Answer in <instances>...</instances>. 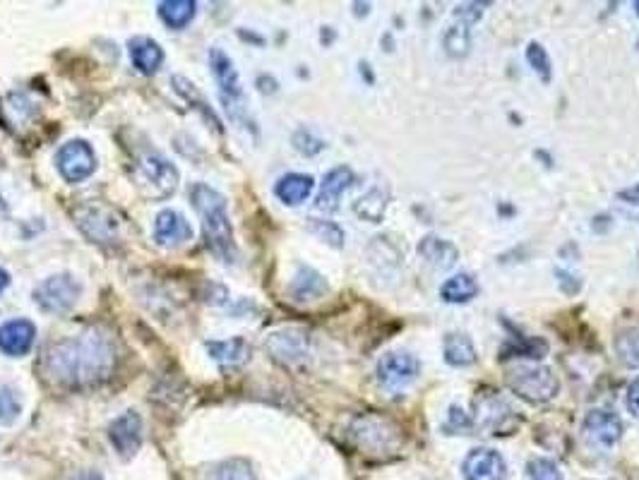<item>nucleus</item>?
I'll list each match as a JSON object with an SVG mask.
<instances>
[{
    "label": "nucleus",
    "instance_id": "obj_25",
    "mask_svg": "<svg viewBox=\"0 0 639 480\" xmlns=\"http://www.w3.org/2000/svg\"><path fill=\"white\" fill-rule=\"evenodd\" d=\"M205 348L209 358L217 360V363L222 365H229V368L246 363V360L250 358V346L243 336H234V339H226V341H207Z\"/></svg>",
    "mask_w": 639,
    "mask_h": 480
},
{
    "label": "nucleus",
    "instance_id": "obj_22",
    "mask_svg": "<svg viewBox=\"0 0 639 480\" xmlns=\"http://www.w3.org/2000/svg\"><path fill=\"white\" fill-rule=\"evenodd\" d=\"M476 408H479V413H476V420L474 423L483 425V428H491L495 430L493 435H505L503 430H507V420L512 418V408L505 404L503 399H498V396H486V399H476Z\"/></svg>",
    "mask_w": 639,
    "mask_h": 480
},
{
    "label": "nucleus",
    "instance_id": "obj_5",
    "mask_svg": "<svg viewBox=\"0 0 639 480\" xmlns=\"http://www.w3.org/2000/svg\"><path fill=\"white\" fill-rule=\"evenodd\" d=\"M135 180L149 200L164 202L176 192L181 173H178V168L166 156L145 154L140 156V161L135 166Z\"/></svg>",
    "mask_w": 639,
    "mask_h": 480
},
{
    "label": "nucleus",
    "instance_id": "obj_21",
    "mask_svg": "<svg viewBox=\"0 0 639 480\" xmlns=\"http://www.w3.org/2000/svg\"><path fill=\"white\" fill-rule=\"evenodd\" d=\"M171 87H173V92H176L178 96H181L183 101H188L190 108H195V111L200 113V116L205 118L207 123H212V128H214V130H217V132H224V128H222V120H219L217 113H214V108L209 106V101L205 99V96H202V92H200V89L195 87L193 82L185 80L183 75H173V77H171Z\"/></svg>",
    "mask_w": 639,
    "mask_h": 480
},
{
    "label": "nucleus",
    "instance_id": "obj_45",
    "mask_svg": "<svg viewBox=\"0 0 639 480\" xmlns=\"http://www.w3.org/2000/svg\"><path fill=\"white\" fill-rule=\"evenodd\" d=\"M635 12H637V17H639V0L635 3Z\"/></svg>",
    "mask_w": 639,
    "mask_h": 480
},
{
    "label": "nucleus",
    "instance_id": "obj_14",
    "mask_svg": "<svg viewBox=\"0 0 639 480\" xmlns=\"http://www.w3.org/2000/svg\"><path fill=\"white\" fill-rule=\"evenodd\" d=\"M464 480H505L507 464L503 454L488 447H476L462 461Z\"/></svg>",
    "mask_w": 639,
    "mask_h": 480
},
{
    "label": "nucleus",
    "instance_id": "obj_26",
    "mask_svg": "<svg viewBox=\"0 0 639 480\" xmlns=\"http://www.w3.org/2000/svg\"><path fill=\"white\" fill-rule=\"evenodd\" d=\"M476 296H479V281H476L474 274L467 272L450 276V279L440 286V298L452 305L469 303V300H474Z\"/></svg>",
    "mask_w": 639,
    "mask_h": 480
},
{
    "label": "nucleus",
    "instance_id": "obj_39",
    "mask_svg": "<svg viewBox=\"0 0 639 480\" xmlns=\"http://www.w3.org/2000/svg\"><path fill=\"white\" fill-rule=\"evenodd\" d=\"M483 8H486V3L457 5L455 12H452V17H455L457 24H464V27L471 29V24H476L483 17Z\"/></svg>",
    "mask_w": 639,
    "mask_h": 480
},
{
    "label": "nucleus",
    "instance_id": "obj_29",
    "mask_svg": "<svg viewBox=\"0 0 639 480\" xmlns=\"http://www.w3.org/2000/svg\"><path fill=\"white\" fill-rule=\"evenodd\" d=\"M443 48L450 58H464L471 51V29L464 24H450L443 32Z\"/></svg>",
    "mask_w": 639,
    "mask_h": 480
},
{
    "label": "nucleus",
    "instance_id": "obj_30",
    "mask_svg": "<svg viewBox=\"0 0 639 480\" xmlns=\"http://www.w3.org/2000/svg\"><path fill=\"white\" fill-rule=\"evenodd\" d=\"M615 351H618V358L623 360L627 368L639 370V327L625 329V332L615 336Z\"/></svg>",
    "mask_w": 639,
    "mask_h": 480
},
{
    "label": "nucleus",
    "instance_id": "obj_2",
    "mask_svg": "<svg viewBox=\"0 0 639 480\" xmlns=\"http://www.w3.org/2000/svg\"><path fill=\"white\" fill-rule=\"evenodd\" d=\"M190 202L202 219V233H205L207 248L217 260L234 264L238 248L234 240V226H231L229 212H226V197L219 190L209 188L207 183H195L190 188Z\"/></svg>",
    "mask_w": 639,
    "mask_h": 480
},
{
    "label": "nucleus",
    "instance_id": "obj_13",
    "mask_svg": "<svg viewBox=\"0 0 639 480\" xmlns=\"http://www.w3.org/2000/svg\"><path fill=\"white\" fill-rule=\"evenodd\" d=\"M154 243L159 248H181V245L190 243L193 240V226L185 219L181 212L176 209H161L154 219Z\"/></svg>",
    "mask_w": 639,
    "mask_h": 480
},
{
    "label": "nucleus",
    "instance_id": "obj_28",
    "mask_svg": "<svg viewBox=\"0 0 639 480\" xmlns=\"http://www.w3.org/2000/svg\"><path fill=\"white\" fill-rule=\"evenodd\" d=\"M197 3L195 0H164L159 3V17L166 27L185 29L195 20Z\"/></svg>",
    "mask_w": 639,
    "mask_h": 480
},
{
    "label": "nucleus",
    "instance_id": "obj_11",
    "mask_svg": "<svg viewBox=\"0 0 639 480\" xmlns=\"http://www.w3.org/2000/svg\"><path fill=\"white\" fill-rule=\"evenodd\" d=\"M209 68H212L214 82L219 84V94H222L226 111L231 113V118H238V108L243 104V84L234 60L226 56L222 48L214 46L209 51Z\"/></svg>",
    "mask_w": 639,
    "mask_h": 480
},
{
    "label": "nucleus",
    "instance_id": "obj_10",
    "mask_svg": "<svg viewBox=\"0 0 639 480\" xmlns=\"http://www.w3.org/2000/svg\"><path fill=\"white\" fill-rule=\"evenodd\" d=\"M375 375H378L382 389L399 392V389L409 387L411 382L418 380V375H421V363H418L414 353L390 351L378 360Z\"/></svg>",
    "mask_w": 639,
    "mask_h": 480
},
{
    "label": "nucleus",
    "instance_id": "obj_35",
    "mask_svg": "<svg viewBox=\"0 0 639 480\" xmlns=\"http://www.w3.org/2000/svg\"><path fill=\"white\" fill-rule=\"evenodd\" d=\"M22 413V404L17 399V392L10 387H0V425L8 428V425L17 423Z\"/></svg>",
    "mask_w": 639,
    "mask_h": 480
},
{
    "label": "nucleus",
    "instance_id": "obj_38",
    "mask_svg": "<svg viewBox=\"0 0 639 480\" xmlns=\"http://www.w3.org/2000/svg\"><path fill=\"white\" fill-rule=\"evenodd\" d=\"M294 147L303 156H315V154H320L322 149L327 147V144H325V140H320V137H315L310 130H298L294 135Z\"/></svg>",
    "mask_w": 639,
    "mask_h": 480
},
{
    "label": "nucleus",
    "instance_id": "obj_3",
    "mask_svg": "<svg viewBox=\"0 0 639 480\" xmlns=\"http://www.w3.org/2000/svg\"><path fill=\"white\" fill-rule=\"evenodd\" d=\"M505 384L527 404H548L560 392L558 375L543 365H510L505 370Z\"/></svg>",
    "mask_w": 639,
    "mask_h": 480
},
{
    "label": "nucleus",
    "instance_id": "obj_44",
    "mask_svg": "<svg viewBox=\"0 0 639 480\" xmlns=\"http://www.w3.org/2000/svg\"><path fill=\"white\" fill-rule=\"evenodd\" d=\"M8 284H10V274L5 272L3 267H0V293H3L5 288H8Z\"/></svg>",
    "mask_w": 639,
    "mask_h": 480
},
{
    "label": "nucleus",
    "instance_id": "obj_23",
    "mask_svg": "<svg viewBox=\"0 0 639 480\" xmlns=\"http://www.w3.org/2000/svg\"><path fill=\"white\" fill-rule=\"evenodd\" d=\"M443 358L452 368H471L479 360V353H476L471 336L462 332H450L443 341Z\"/></svg>",
    "mask_w": 639,
    "mask_h": 480
},
{
    "label": "nucleus",
    "instance_id": "obj_19",
    "mask_svg": "<svg viewBox=\"0 0 639 480\" xmlns=\"http://www.w3.org/2000/svg\"><path fill=\"white\" fill-rule=\"evenodd\" d=\"M327 288L330 286H327L325 276L315 272L313 267L301 264L298 272L294 274V279H291L289 293H291V300H296V303H313V300H320L322 296H325Z\"/></svg>",
    "mask_w": 639,
    "mask_h": 480
},
{
    "label": "nucleus",
    "instance_id": "obj_43",
    "mask_svg": "<svg viewBox=\"0 0 639 480\" xmlns=\"http://www.w3.org/2000/svg\"><path fill=\"white\" fill-rule=\"evenodd\" d=\"M70 480H104V476H101L99 471H80V473H75V476Z\"/></svg>",
    "mask_w": 639,
    "mask_h": 480
},
{
    "label": "nucleus",
    "instance_id": "obj_7",
    "mask_svg": "<svg viewBox=\"0 0 639 480\" xmlns=\"http://www.w3.org/2000/svg\"><path fill=\"white\" fill-rule=\"evenodd\" d=\"M75 224L92 243L111 248L121 240V221L104 204H82L75 212Z\"/></svg>",
    "mask_w": 639,
    "mask_h": 480
},
{
    "label": "nucleus",
    "instance_id": "obj_36",
    "mask_svg": "<svg viewBox=\"0 0 639 480\" xmlns=\"http://www.w3.org/2000/svg\"><path fill=\"white\" fill-rule=\"evenodd\" d=\"M527 473L529 480H565L560 466L546 456H534L527 464Z\"/></svg>",
    "mask_w": 639,
    "mask_h": 480
},
{
    "label": "nucleus",
    "instance_id": "obj_15",
    "mask_svg": "<svg viewBox=\"0 0 639 480\" xmlns=\"http://www.w3.org/2000/svg\"><path fill=\"white\" fill-rule=\"evenodd\" d=\"M109 442L113 444V449L123 456V459H130V456L137 454V449L142 447L140 413L125 411L118 418H113L109 425Z\"/></svg>",
    "mask_w": 639,
    "mask_h": 480
},
{
    "label": "nucleus",
    "instance_id": "obj_27",
    "mask_svg": "<svg viewBox=\"0 0 639 480\" xmlns=\"http://www.w3.org/2000/svg\"><path fill=\"white\" fill-rule=\"evenodd\" d=\"M387 207H390V195L382 188H373L354 202V214L368 224H380L385 219Z\"/></svg>",
    "mask_w": 639,
    "mask_h": 480
},
{
    "label": "nucleus",
    "instance_id": "obj_1",
    "mask_svg": "<svg viewBox=\"0 0 639 480\" xmlns=\"http://www.w3.org/2000/svg\"><path fill=\"white\" fill-rule=\"evenodd\" d=\"M116 363L118 351L111 334L101 329H87L46 346L39 368L44 380L53 387L85 392L109 382L116 372Z\"/></svg>",
    "mask_w": 639,
    "mask_h": 480
},
{
    "label": "nucleus",
    "instance_id": "obj_31",
    "mask_svg": "<svg viewBox=\"0 0 639 480\" xmlns=\"http://www.w3.org/2000/svg\"><path fill=\"white\" fill-rule=\"evenodd\" d=\"M212 480H258V473L248 459H226L214 468Z\"/></svg>",
    "mask_w": 639,
    "mask_h": 480
},
{
    "label": "nucleus",
    "instance_id": "obj_17",
    "mask_svg": "<svg viewBox=\"0 0 639 480\" xmlns=\"http://www.w3.org/2000/svg\"><path fill=\"white\" fill-rule=\"evenodd\" d=\"M354 180L356 176L349 166H334L332 171H327L325 178H322L315 207H318L320 212H337L339 200H342L344 192L354 185Z\"/></svg>",
    "mask_w": 639,
    "mask_h": 480
},
{
    "label": "nucleus",
    "instance_id": "obj_9",
    "mask_svg": "<svg viewBox=\"0 0 639 480\" xmlns=\"http://www.w3.org/2000/svg\"><path fill=\"white\" fill-rule=\"evenodd\" d=\"M265 351L284 368H296L310 356V336L306 329H277L265 339Z\"/></svg>",
    "mask_w": 639,
    "mask_h": 480
},
{
    "label": "nucleus",
    "instance_id": "obj_42",
    "mask_svg": "<svg viewBox=\"0 0 639 480\" xmlns=\"http://www.w3.org/2000/svg\"><path fill=\"white\" fill-rule=\"evenodd\" d=\"M618 197L627 204H632V207H639V183L632 185V188H625L618 192Z\"/></svg>",
    "mask_w": 639,
    "mask_h": 480
},
{
    "label": "nucleus",
    "instance_id": "obj_4",
    "mask_svg": "<svg viewBox=\"0 0 639 480\" xmlns=\"http://www.w3.org/2000/svg\"><path fill=\"white\" fill-rule=\"evenodd\" d=\"M349 435L351 442L363 454H390L402 444L397 425L392 420L378 416V413H366V416L351 420Z\"/></svg>",
    "mask_w": 639,
    "mask_h": 480
},
{
    "label": "nucleus",
    "instance_id": "obj_24",
    "mask_svg": "<svg viewBox=\"0 0 639 480\" xmlns=\"http://www.w3.org/2000/svg\"><path fill=\"white\" fill-rule=\"evenodd\" d=\"M418 255L438 269H452L459 262V250L450 240L438 236H426L418 243Z\"/></svg>",
    "mask_w": 639,
    "mask_h": 480
},
{
    "label": "nucleus",
    "instance_id": "obj_8",
    "mask_svg": "<svg viewBox=\"0 0 639 480\" xmlns=\"http://www.w3.org/2000/svg\"><path fill=\"white\" fill-rule=\"evenodd\" d=\"M56 168L65 183L77 185L97 171V154L87 140H68L56 152Z\"/></svg>",
    "mask_w": 639,
    "mask_h": 480
},
{
    "label": "nucleus",
    "instance_id": "obj_16",
    "mask_svg": "<svg viewBox=\"0 0 639 480\" xmlns=\"http://www.w3.org/2000/svg\"><path fill=\"white\" fill-rule=\"evenodd\" d=\"M37 341V324L29 320H10L0 327V351L8 358H22Z\"/></svg>",
    "mask_w": 639,
    "mask_h": 480
},
{
    "label": "nucleus",
    "instance_id": "obj_34",
    "mask_svg": "<svg viewBox=\"0 0 639 480\" xmlns=\"http://www.w3.org/2000/svg\"><path fill=\"white\" fill-rule=\"evenodd\" d=\"M548 351V344L543 339H534V336H517L512 341V346L507 348V353H515L517 358H531L539 360L543 358V353Z\"/></svg>",
    "mask_w": 639,
    "mask_h": 480
},
{
    "label": "nucleus",
    "instance_id": "obj_18",
    "mask_svg": "<svg viewBox=\"0 0 639 480\" xmlns=\"http://www.w3.org/2000/svg\"><path fill=\"white\" fill-rule=\"evenodd\" d=\"M128 53L133 68H137L142 75H154L161 65H164V48L159 46V41L149 39V36H133L128 41Z\"/></svg>",
    "mask_w": 639,
    "mask_h": 480
},
{
    "label": "nucleus",
    "instance_id": "obj_6",
    "mask_svg": "<svg viewBox=\"0 0 639 480\" xmlns=\"http://www.w3.org/2000/svg\"><path fill=\"white\" fill-rule=\"evenodd\" d=\"M82 296V284L73 274L61 272L44 279L34 288L32 298L39 305V310L49 312V315H65L75 308V303Z\"/></svg>",
    "mask_w": 639,
    "mask_h": 480
},
{
    "label": "nucleus",
    "instance_id": "obj_12",
    "mask_svg": "<svg viewBox=\"0 0 639 480\" xmlns=\"http://www.w3.org/2000/svg\"><path fill=\"white\" fill-rule=\"evenodd\" d=\"M623 430L625 425L620 416H615L613 411H601V408L589 411L582 420L584 437L599 449H613L620 442V437H623Z\"/></svg>",
    "mask_w": 639,
    "mask_h": 480
},
{
    "label": "nucleus",
    "instance_id": "obj_20",
    "mask_svg": "<svg viewBox=\"0 0 639 480\" xmlns=\"http://www.w3.org/2000/svg\"><path fill=\"white\" fill-rule=\"evenodd\" d=\"M315 180L308 173H286L277 180L274 185V195L279 197V202H284L286 207H298L313 195Z\"/></svg>",
    "mask_w": 639,
    "mask_h": 480
},
{
    "label": "nucleus",
    "instance_id": "obj_41",
    "mask_svg": "<svg viewBox=\"0 0 639 480\" xmlns=\"http://www.w3.org/2000/svg\"><path fill=\"white\" fill-rule=\"evenodd\" d=\"M625 406H627V411L632 413V416L639 418V377H635V380L630 382V387H627Z\"/></svg>",
    "mask_w": 639,
    "mask_h": 480
},
{
    "label": "nucleus",
    "instance_id": "obj_40",
    "mask_svg": "<svg viewBox=\"0 0 639 480\" xmlns=\"http://www.w3.org/2000/svg\"><path fill=\"white\" fill-rule=\"evenodd\" d=\"M555 274H558V284H560V288H563V291L567 293V296H575L579 288L584 286L582 276L567 272V269H563V272H560V269H558V272H555Z\"/></svg>",
    "mask_w": 639,
    "mask_h": 480
},
{
    "label": "nucleus",
    "instance_id": "obj_32",
    "mask_svg": "<svg viewBox=\"0 0 639 480\" xmlns=\"http://www.w3.org/2000/svg\"><path fill=\"white\" fill-rule=\"evenodd\" d=\"M527 63L529 68L539 75L541 82H551L553 77V63H551V56H548V51L543 48L541 44H536V41H531V44L527 46Z\"/></svg>",
    "mask_w": 639,
    "mask_h": 480
},
{
    "label": "nucleus",
    "instance_id": "obj_33",
    "mask_svg": "<svg viewBox=\"0 0 639 480\" xmlns=\"http://www.w3.org/2000/svg\"><path fill=\"white\" fill-rule=\"evenodd\" d=\"M308 228L313 236H318L322 243L332 245V248H344V231L334 221L325 219H308Z\"/></svg>",
    "mask_w": 639,
    "mask_h": 480
},
{
    "label": "nucleus",
    "instance_id": "obj_37",
    "mask_svg": "<svg viewBox=\"0 0 639 480\" xmlns=\"http://www.w3.org/2000/svg\"><path fill=\"white\" fill-rule=\"evenodd\" d=\"M474 425V418L467 411H462L459 406H452L450 413H447V423L443 425V430L445 435H467V432L474 430Z\"/></svg>",
    "mask_w": 639,
    "mask_h": 480
}]
</instances>
